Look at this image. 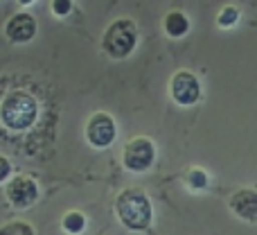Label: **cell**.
<instances>
[{"label":"cell","instance_id":"4fadbf2b","mask_svg":"<svg viewBox=\"0 0 257 235\" xmlns=\"http://www.w3.org/2000/svg\"><path fill=\"white\" fill-rule=\"evenodd\" d=\"M0 235H34V228L23 219H14V222H7L5 226H0Z\"/></svg>","mask_w":257,"mask_h":235},{"label":"cell","instance_id":"6da1fadb","mask_svg":"<svg viewBox=\"0 0 257 235\" xmlns=\"http://www.w3.org/2000/svg\"><path fill=\"white\" fill-rule=\"evenodd\" d=\"M115 215L128 231H147L154 219V206L140 188H126L115 197Z\"/></svg>","mask_w":257,"mask_h":235},{"label":"cell","instance_id":"ba28073f","mask_svg":"<svg viewBox=\"0 0 257 235\" xmlns=\"http://www.w3.org/2000/svg\"><path fill=\"white\" fill-rule=\"evenodd\" d=\"M5 34H7V39L12 41V43H27V41H32L36 34L34 16H30V14H25V12L14 14L7 21V25H5Z\"/></svg>","mask_w":257,"mask_h":235},{"label":"cell","instance_id":"9c48e42d","mask_svg":"<svg viewBox=\"0 0 257 235\" xmlns=\"http://www.w3.org/2000/svg\"><path fill=\"white\" fill-rule=\"evenodd\" d=\"M230 210L241 219H257V190L241 188L230 197Z\"/></svg>","mask_w":257,"mask_h":235},{"label":"cell","instance_id":"3957f363","mask_svg":"<svg viewBox=\"0 0 257 235\" xmlns=\"http://www.w3.org/2000/svg\"><path fill=\"white\" fill-rule=\"evenodd\" d=\"M138 45V27L128 18H117L106 27L102 39L104 52L111 59H126Z\"/></svg>","mask_w":257,"mask_h":235},{"label":"cell","instance_id":"7a4b0ae2","mask_svg":"<svg viewBox=\"0 0 257 235\" xmlns=\"http://www.w3.org/2000/svg\"><path fill=\"white\" fill-rule=\"evenodd\" d=\"M39 118V102L27 91H12L0 102V122L9 131H27Z\"/></svg>","mask_w":257,"mask_h":235},{"label":"cell","instance_id":"30bf717a","mask_svg":"<svg viewBox=\"0 0 257 235\" xmlns=\"http://www.w3.org/2000/svg\"><path fill=\"white\" fill-rule=\"evenodd\" d=\"M165 32H167L169 36H174V39H181V36L187 34V30H190V21H187V16L183 12H169L167 16H165Z\"/></svg>","mask_w":257,"mask_h":235},{"label":"cell","instance_id":"e0dca14e","mask_svg":"<svg viewBox=\"0 0 257 235\" xmlns=\"http://www.w3.org/2000/svg\"><path fill=\"white\" fill-rule=\"evenodd\" d=\"M18 3H21V5H32L34 0H18Z\"/></svg>","mask_w":257,"mask_h":235},{"label":"cell","instance_id":"52a82bcc","mask_svg":"<svg viewBox=\"0 0 257 235\" xmlns=\"http://www.w3.org/2000/svg\"><path fill=\"white\" fill-rule=\"evenodd\" d=\"M115 136H117L115 120L108 116V113L97 111L88 118V122H86V140H88L93 147L106 149L108 145H113Z\"/></svg>","mask_w":257,"mask_h":235},{"label":"cell","instance_id":"5bb4252c","mask_svg":"<svg viewBox=\"0 0 257 235\" xmlns=\"http://www.w3.org/2000/svg\"><path fill=\"white\" fill-rule=\"evenodd\" d=\"M217 21H219V25L221 27H232L237 21H239V9L237 7H223Z\"/></svg>","mask_w":257,"mask_h":235},{"label":"cell","instance_id":"2e32d148","mask_svg":"<svg viewBox=\"0 0 257 235\" xmlns=\"http://www.w3.org/2000/svg\"><path fill=\"white\" fill-rule=\"evenodd\" d=\"M9 177H12V161H9L7 156L0 154V183L7 181Z\"/></svg>","mask_w":257,"mask_h":235},{"label":"cell","instance_id":"7c38bea8","mask_svg":"<svg viewBox=\"0 0 257 235\" xmlns=\"http://www.w3.org/2000/svg\"><path fill=\"white\" fill-rule=\"evenodd\" d=\"M185 183L192 188V190H203L208 186V174L201 168H190L185 174Z\"/></svg>","mask_w":257,"mask_h":235},{"label":"cell","instance_id":"8fae6325","mask_svg":"<svg viewBox=\"0 0 257 235\" xmlns=\"http://www.w3.org/2000/svg\"><path fill=\"white\" fill-rule=\"evenodd\" d=\"M61 226H63V231L70 233V235L84 233V228H86V215L79 213V210H70V213H66L61 217Z\"/></svg>","mask_w":257,"mask_h":235},{"label":"cell","instance_id":"9a60e30c","mask_svg":"<svg viewBox=\"0 0 257 235\" xmlns=\"http://www.w3.org/2000/svg\"><path fill=\"white\" fill-rule=\"evenodd\" d=\"M72 9V0H52V12L57 16H68Z\"/></svg>","mask_w":257,"mask_h":235},{"label":"cell","instance_id":"5b68a950","mask_svg":"<svg viewBox=\"0 0 257 235\" xmlns=\"http://www.w3.org/2000/svg\"><path fill=\"white\" fill-rule=\"evenodd\" d=\"M5 197L14 208H30L39 199V183L27 174H16L5 186Z\"/></svg>","mask_w":257,"mask_h":235},{"label":"cell","instance_id":"8992f818","mask_svg":"<svg viewBox=\"0 0 257 235\" xmlns=\"http://www.w3.org/2000/svg\"><path fill=\"white\" fill-rule=\"evenodd\" d=\"M169 93L172 100L181 107H192L201 100V82L194 72L190 70H178L174 72L172 82H169Z\"/></svg>","mask_w":257,"mask_h":235},{"label":"cell","instance_id":"277c9868","mask_svg":"<svg viewBox=\"0 0 257 235\" xmlns=\"http://www.w3.org/2000/svg\"><path fill=\"white\" fill-rule=\"evenodd\" d=\"M156 161V145L149 138H133L122 149V163L128 172H147Z\"/></svg>","mask_w":257,"mask_h":235}]
</instances>
